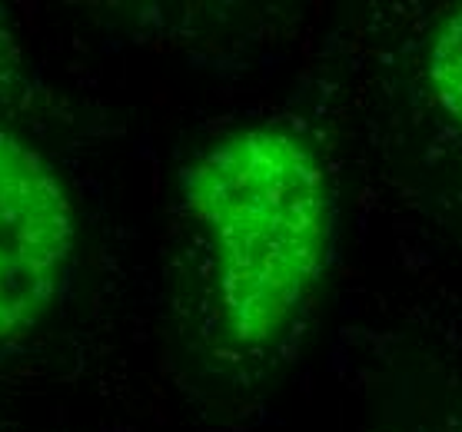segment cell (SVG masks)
<instances>
[{
	"instance_id": "2",
	"label": "cell",
	"mask_w": 462,
	"mask_h": 432,
	"mask_svg": "<svg viewBox=\"0 0 462 432\" xmlns=\"http://www.w3.org/2000/svg\"><path fill=\"white\" fill-rule=\"evenodd\" d=\"M70 193L41 150L0 127V343L47 317L74 256Z\"/></svg>"
},
{
	"instance_id": "1",
	"label": "cell",
	"mask_w": 462,
	"mask_h": 432,
	"mask_svg": "<svg viewBox=\"0 0 462 432\" xmlns=\"http://www.w3.org/2000/svg\"><path fill=\"white\" fill-rule=\"evenodd\" d=\"M180 190L217 260L223 326L246 349L283 333L329 260L323 160L286 127H243L193 160Z\"/></svg>"
},
{
	"instance_id": "3",
	"label": "cell",
	"mask_w": 462,
	"mask_h": 432,
	"mask_svg": "<svg viewBox=\"0 0 462 432\" xmlns=\"http://www.w3.org/2000/svg\"><path fill=\"white\" fill-rule=\"evenodd\" d=\"M430 80L439 104L462 124V11L446 21L430 51Z\"/></svg>"
}]
</instances>
